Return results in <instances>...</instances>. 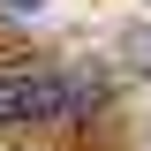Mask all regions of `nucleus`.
Segmentation results:
<instances>
[{"label":"nucleus","mask_w":151,"mask_h":151,"mask_svg":"<svg viewBox=\"0 0 151 151\" xmlns=\"http://www.w3.org/2000/svg\"><path fill=\"white\" fill-rule=\"evenodd\" d=\"M83 106V83L60 68H0V121H60Z\"/></svg>","instance_id":"nucleus-1"},{"label":"nucleus","mask_w":151,"mask_h":151,"mask_svg":"<svg viewBox=\"0 0 151 151\" xmlns=\"http://www.w3.org/2000/svg\"><path fill=\"white\" fill-rule=\"evenodd\" d=\"M45 0H0V15H38Z\"/></svg>","instance_id":"nucleus-2"},{"label":"nucleus","mask_w":151,"mask_h":151,"mask_svg":"<svg viewBox=\"0 0 151 151\" xmlns=\"http://www.w3.org/2000/svg\"><path fill=\"white\" fill-rule=\"evenodd\" d=\"M129 53H136V60H151V30H136V38H129Z\"/></svg>","instance_id":"nucleus-3"}]
</instances>
